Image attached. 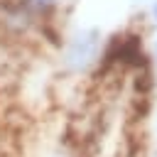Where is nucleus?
<instances>
[{
  "label": "nucleus",
  "mask_w": 157,
  "mask_h": 157,
  "mask_svg": "<svg viewBox=\"0 0 157 157\" xmlns=\"http://www.w3.org/2000/svg\"><path fill=\"white\" fill-rule=\"evenodd\" d=\"M103 37L96 27H83L74 32L61 47V66L69 74H86L101 61Z\"/></svg>",
  "instance_id": "1"
},
{
  "label": "nucleus",
  "mask_w": 157,
  "mask_h": 157,
  "mask_svg": "<svg viewBox=\"0 0 157 157\" xmlns=\"http://www.w3.org/2000/svg\"><path fill=\"white\" fill-rule=\"evenodd\" d=\"M39 25L42 22H52V17H54V12L59 10V5H61V0H17Z\"/></svg>",
  "instance_id": "2"
},
{
  "label": "nucleus",
  "mask_w": 157,
  "mask_h": 157,
  "mask_svg": "<svg viewBox=\"0 0 157 157\" xmlns=\"http://www.w3.org/2000/svg\"><path fill=\"white\" fill-rule=\"evenodd\" d=\"M155 56H157V39H155Z\"/></svg>",
  "instance_id": "4"
},
{
  "label": "nucleus",
  "mask_w": 157,
  "mask_h": 157,
  "mask_svg": "<svg viewBox=\"0 0 157 157\" xmlns=\"http://www.w3.org/2000/svg\"><path fill=\"white\" fill-rule=\"evenodd\" d=\"M152 20L157 22V0H155V5H152Z\"/></svg>",
  "instance_id": "3"
}]
</instances>
